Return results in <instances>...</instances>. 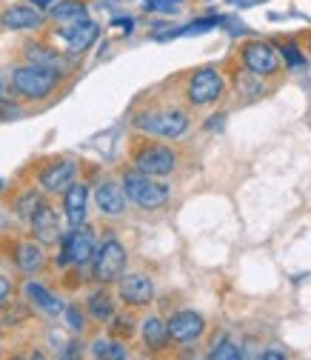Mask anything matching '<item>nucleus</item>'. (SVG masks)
Instances as JSON below:
<instances>
[{
  "instance_id": "nucleus-10",
  "label": "nucleus",
  "mask_w": 311,
  "mask_h": 360,
  "mask_svg": "<svg viewBox=\"0 0 311 360\" xmlns=\"http://www.w3.org/2000/svg\"><path fill=\"white\" fill-rule=\"evenodd\" d=\"M77 177V163L74 160H55L49 166H43L40 172V189L43 192H66Z\"/></svg>"
},
{
  "instance_id": "nucleus-16",
  "label": "nucleus",
  "mask_w": 311,
  "mask_h": 360,
  "mask_svg": "<svg viewBox=\"0 0 311 360\" xmlns=\"http://www.w3.org/2000/svg\"><path fill=\"white\" fill-rule=\"evenodd\" d=\"M86 206H88V189H86L83 184H72V186L63 192V209H66L69 226H83Z\"/></svg>"
},
{
  "instance_id": "nucleus-17",
  "label": "nucleus",
  "mask_w": 311,
  "mask_h": 360,
  "mask_svg": "<svg viewBox=\"0 0 311 360\" xmlns=\"http://www.w3.org/2000/svg\"><path fill=\"white\" fill-rule=\"evenodd\" d=\"M15 263L23 275H34L43 269V263H46V252H43V246L34 240H23L15 249Z\"/></svg>"
},
{
  "instance_id": "nucleus-7",
  "label": "nucleus",
  "mask_w": 311,
  "mask_h": 360,
  "mask_svg": "<svg viewBox=\"0 0 311 360\" xmlns=\"http://www.w3.org/2000/svg\"><path fill=\"white\" fill-rule=\"evenodd\" d=\"M174 166H177V155L168 146H146L135 155V169L143 174H152V177L171 174Z\"/></svg>"
},
{
  "instance_id": "nucleus-12",
  "label": "nucleus",
  "mask_w": 311,
  "mask_h": 360,
  "mask_svg": "<svg viewBox=\"0 0 311 360\" xmlns=\"http://www.w3.org/2000/svg\"><path fill=\"white\" fill-rule=\"evenodd\" d=\"M37 26H43V12H37L34 6L15 4V6H6L0 12V29L23 32V29H37Z\"/></svg>"
},
{
  "instance_id": "nucleus-9",
  "label": "nucleus",
  "mask_w": 311,
  "mask_h": 360,
  "mask_svg": "<svg viewBox=\"0 0 311 360\" xmlns=\"http://www.w3.org/2000/svg\"><path fill=\"white\" fill-rule=\"evenodd\" d=\"M117 281H120L117 283V292H120L123 303H128V306H149L152 303V297H154V281L149 275L135 272V275H120Z\"/></svg>"
},
{
  "instance_id": "nucleus-4",
  "label": "nucleus",
  "mask_w": 311,
  "mask_h": 360,
  "mask_svg": "<svg viewBox=\"0 0 311 360\" xmlns=\"http://www.w3.org/2000/svg\"><path fill=\"white\" fill-rule=\"evenodd\" d=\"M135 123H138V129H143V131H149V134H157V138H168V141L180 138V134H186V129H189V117H186V112H180V109L146 112V115H140Z\"/></svg>"
},
{
  "instance_id": "nucleus-27",
  "label": "nucleus",
  "mask_w": 311,
  "mask_h": 360,
  "mask_svg": "<svg viewBox=\"0 0 311 360\" xmlns=\"http://www.w3.org/2000/svg\"><path fill=\"white\" fill-rule=\"evenodd\" d=\"M283 55L289 58V63H291V66H303V58L297 55V46H294V43H289V46H283Z\"/></svg>"
},
{
  "instance_id": "nucleus-15",
  "label": "nucleus",
  "mask_w": 311,
  "mask_h": 360,
  "mask_svg": "<svg viewBox=\"0 0 311 360\" xmlns=\"http://www.w3.org/2000/svg\"><path fill=\"white\" fill-rule=\"evenodd\" d=\"M126 192H123V186L120 184H114V180H103V184L95 189V203H98V209L103 212V214H109V217H120L123 212H126Z\"/></svg>"
},
{
  "instance_id": "nucleus-21",
  "label": "nucleus",
  "mask_w": 311,
  "mask_h": 360,
  "mask_svg": "<svg viewBox=\"0 0 311 360\" xmlns=\"http://www.w3.org/2000/svg\"><path fill=\"white\" fill-rule=\"evenodd\" d=\"M55 20H83L86 18V6L80 4V0H63V4H58V6H52V12H49Z\"/></svg>"
},
{
  "instance_id": "nucleus-13",
  "label": "nucleus",
  "mask_w": 311,
  "mask_h": 360,
  "mask_svg": "<svg viewBox=\"0 0 311 360\" xmlns=\"http://www.w3.org/2000/svg\"><path fill=\"white\" fill-rule=\"evenodd\" d=\"M29 220H32V232H34V238L40 243H58L60 223H58V212L49 203H40Z\"/></svg>"
},
{
  "instance_id": "nucleus-30",
  "label": "nucleus",
  "mask_w": 311,
  "mask_h": 360,
  "mask_svg": "<svg viewBox=\"0 0 311 360\" xmlns=\"http://www.w3.org/2000/svg\"><path fill=\"white\" fill-rule=\"evenodd\" d=\"M171 4H177V0H171Z\"/></svg>"
},
{
  "instance_id": "nucleus-8",
  "label": "nucleus",
  "mask_w": 311,
  "mask_h": 360,
  "mask_svg": "<svg viewBox=\"0 0 311 360\" xmlns=\"http://www.w3.org/2000/svg\"><path fill=\"white\" fill-rule=\"evenodd\" d=\"M95 257V238L92 232H86V229H77L72 235H66L63 240V252H60V266H86V263H92Z\"/></svg>"
},
{
  "instance_id": "nucleus-28",
  "label": "nucleus",
  "mask_w": 311,
  "mask_h": 360,
  "mask_svg": "<svg viewBox=\"0 0 311 360\" xmlns=\"http://www.w3.org/2000/svg\"><path fill=\"white\" fill-rule=\"evenodd\" d=\"M9 295V281L6 278H0V300H4Z\"/></svg>"
},
{
  "instance_id": "nucleus-5",
  "label": "nucleus",
  "mask_w": 311,
  "mask_h": 360,
  "mask_svg": "<svg viewBox=\"0 0 311 360\" xmlns=\"http://www.w3.org/2000/svg\"><path fill=\"white\" fill-rule=\"evenodd\" d=\"M223 95V77L217 69H197L189 80V103L206 106Z\"/></svg>"
},
{
  "instance_id": "nucleus-20",
  "label": "nucleus",
  "mask_w": 311,
  "mask_h": 360,
  "mask_svg": "<svg viewBox=\"0 0 311 360\" xmlns=\"http://www.w3.org/2000/svg\"><path fill=\"white\" fill-rule=\"evenodd\" d=\"M88 314H92L95 321H112L114 318V303L106 292H95L92 297H88Z\"/></svg>"
},
{
  "instance_id": "nucleus-14",
  "label": "nucleus",
  "mask_w": 311,
  "mask_h": 360,
  "mask_svg": "<svg viewBox=\"0 0 311 360\" xmlns=\"http://www.w3.org/2000/svg\"><path fill=\"white\" fill-rule=\"evenodd\" d=\"M98 23H92V20H74V23H69L66 29H60V37L66 40V46H69V52H86L92 43L98 40Z\"/></svg>"
},
{
  "instance_id": "nucleus-25",
  "label": "nucleus",
  "mask_w": 311,
  "mask_h": 360,
  "mask_svg": "<svg viewBox=\"0 0 311 360\" xmlns=\"http://www.w3.org/2000/svg\"><path fill=\"white\" fill-rule=\"evenodd\" d=\"M220 20L217 18H206V20H197V23H192V26H186L180 34H200V32H209L211 26H217Z\"/></svg>"
},
{
  "instance_id": "nucleus-24",
  "label": "nucleus",
  "mask_w": 311,
  "mask_h": 360,
  "mask_svg": "<svg viewBox=\"0 0 311 360\" xmlns=\"http://www.w3.org/2000/svg\"><path fill=\"white\" fill-rule=\"evenodd\" d=\"M40 203H43V200H40V195H34V192H26V195H23V198L15 203V209H18L23 217H32V214H34V209H37Z\"/></svg>"
},
{
  "instance_id": "nucleus-29",
  "label": "nucleus",
  "mask_w": 311,
  "mask_h": 360,
  "mask_svg": "<svg viewBox=\"0 0 311 360\" xmlns=\"http://www.w3.org/2000/svg\"><path fill=\"white\" fill-rule=\"evenodd\" d=\"M263 357L265 360H277V357H283V352H263Z\"/></svg>"
},
{
  "instance_id": "nucleus-6",
  "label": "nucleus",
  "mask_w": 311,
  "mask_h": 360,
  "mask_svg": "<svg viewBox=\"0 0 311 360\" xmlns=\"http://www.w3.org/2000/svg\"><path fill=\"white\" fill-rule=\"evenodd\" d=\"M166 329H168V338L177 340V343H194L197 338H203L206 321H203V314H197L192 309H183V311H174L166 321Z\"/></svg>"
},
{
  "instance_id": "nucleus-23",
  "label": "nucleus",
  "mask_w": 311,
  "mask_h": 360,
  "mask_svg": "<svg viewBox=\"0 0 311 360\" xmlns=\"http://www.w3.org/2000/svg\"><path fill=\"white\" fill-rule=\"evenodd\" d=\"M209 357H211V360H237V357H243V352H240L229 338H223V340L214 343V349L209 352Z\"/></svg>"
},
{
  "instance_id": "nucleus-18",
  "label": "nucleus",
  "mask_w": 311,
  "mask_h": 360,
  "mask_svg": "<svg viewBox=\"0 0 311 360\" xmlns=\"http://www.w3.org/2000/svg\"><path fill=\"white\" fill-rule=\"evenodd\" d=\"M23 292H26V297H29L40 311H46V314H60V311H63V303H60L46 286H40V283H34V281H26Z\"/></svg>"
},
{
  "instance_id": "nucleus-11",
  "label": "nucleus",
  "mask_w": 311,
  "mask_h": 360,
  "mask_svg": "<svg viewBox=\"0 0 311 360\" xmlns=\"http://www.w3.org/2000/svg\"><path fill=\"white\" fill-rule=\"evenodd\" d=\"M243 63H246L249 72H254L260 77L263 75H274L277 66H280L277 52L269 46V43H263V40H254V43H249V46L243 49Z\"/></svg>"
},
{
  "instance_id": "nucleus-1",
  "label": "nucleus",
  "mask_w": 311,
  "mask_h": 360,
  "mask_svg": "<svg viewBox=\"0 0 311 360\" xmlns=\"http://www.w3.org/2000/svg\"><path fill=\"white\" fill-rule=\"evenodd\" d=\"M60 75L52 66H40V63H29V66H18L12 72V86L20 98L29 101H43L55 92Z\"/></svg>"
},
{
  "instance_id": "nucleus-26",
  "label": "nucleus",
  "mask_w": 311,
  "mask_h": 360,
  "mask_svg": "<svg viewBox=\"0 0 311 360\" xmlns=\"http://www.w3.org/2000/svg\"><path fill=\"white\" fill-rule=\"evenodd\" d=\"M66 318H69V323H72V329H74V332H83V314H80L74 306H69V309H66Z\"/></svg>"
},
{
  "instance_id": "nucleus-19",
  "label": "nucleus",
  "mask_w": 311,
  "mask_h": 360,
  "mask_svg": "<svg viewBox=\"0 0 311 360\" xmlns=\"http://www.w3.org/2000/svg\"><path fill=\"white\" fill-rule=\"evenodd\" d=\"M140 332H143V340H146V346L149 349H163L166 343H168V329H166V323L160 321V318H146L143 321V326H140Z\"/></svg>"
},
{
  "instance_id": "nucleus-22",
  "label": "nucleus",
  "mask_w": 311,
  "mask_h": 360,
  "mask_svg": "<svg viewBox=\"0 0 311 360\" xmlns=\"http://www.w3.org/2000/svg\"><path fill=\"white\" fill-rule=\"evenodd\" d=\"M92 354L95 357H106V360H123L126 357V349L114 340H95L92 343Z\"/></svg>"
},
{
  "instance_id": "nucleus-3",
  "label": "nucleus",
  "mask_w": 311,
  "mask_h": 360,
  "mask_svg": "<svg viewBox=\"0 0 311 360\" xmlns=\"http://www.w3.org/2000/svg\"><path fill=\"white\" fill-rule=\"evenodd\" d=\"M126 246L114 238H109L100 249H95V257H92V275L98 283H114L123 272H126Z\"/></svg>"
},
{
  "instance_id": "nucleus-2",
  "label": "nucleus",
  "mask_w": 311,
  "mask_h": 360,
  "mask_svg": "<svg viewBox=\"0 0 311 360\" xmlns=\"http://www.w3.org/2000/svg\"><path fill=\"white\" fill-rule=\"evenodd\" d=\"M123 192L131 203H138L140 209H160L166 200H168V186L157 184L152 174H143V172H128L123 177Z\"/></svg>"
}]
</instances>
